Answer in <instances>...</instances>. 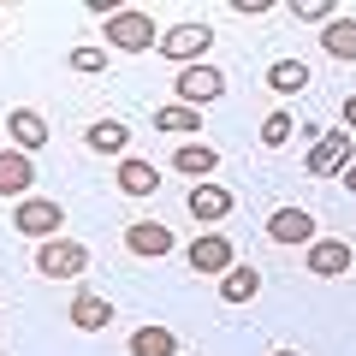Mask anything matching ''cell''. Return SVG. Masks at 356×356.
I'll use <instances>...</instances> for the list:
<instances>
[{"mask_svg": "<svg viewBox=\"0 0 356 356\" xmlns=\"http://www.w3.org/2000/svg\"><path fill=\"white\" fill-rule=\"evenodd\" d=\"M125 250H131V255H149V261H161V255L172 250V232H166L161 220H137V226L125 232Z\"/></svg>", "mask_w": 356, "mask_h": 356, "instance_id": "obj_13", "label": "cell"}, {"mask_svg": "<svg viewBox=\"0 0 356 356\" xmlns=\"http://www.w3.org/2000/svg\"><path fill=\"white\" fill-rule=\"evenodd\" d=\"M154 48H161V60H184V65H196L208 48H214V30H208V24H172L166 36H154Z\"/></svg>", "mask_w": 356, "mask_h": 356, "instance_id": "obj_4", "label": "cell"}, {"mask_svg": "<svg viewBox=\"0 0 356 356\" xmlns=\"http://www.w3.org/2000/svg\"><path fill=\"white\" fill-rule=\"evenodd\" d=\"M107 42H113L119 54H143V48H154V18L149 13H113L107 18Z\"/></svg>", "mask_w": 356, "mask_h": 356, "instance_id": "obj_5", "label": "cell"}, {"mask_svg": "<svg viewBox=\"0 0 356 356\" xmlns=\"http://www.w3.org/2000/svg\"><path fill=\"white\" fill-rule=\"evenodd\" d=\"M344 131H356V95L344 102Z\"/></svg>", "mask_w": 356, "mask_h": 356, "instance_id": "obj_27", "label": "cell"}, {"mask_svg": "<svg viewBox=\"0 0 356 356\" xmlns=\"http://www.w3.org/2000/svg\"><path fill=\"white\" fill-rule=\"evenodd\" d=\"M30 184H36V161L18 154V149H6L0 154V196H24Z\"/></svg>", "mask_w": 356, "mask_h": 356, "instance_id": "obj_15", "label": "cell"}, {"mask_svg": "<svg viewBox=\"0 0 356 356\" xmlns=\"http://www.w3.org/2000/svg\"><path fill=\"white\" fill-rule=\"evenodd\" d=\"M321 48H327L332 60H356V18H332V24H321Z\"/></svg>", "mask_w": 356, "mask_h": 356, "instance_id": "obj_17", "label": "cell"}, {"mask_svg": "<svg viewBox=\"0 0 356 356\" xmlns=\"http://www.w3.org/2000/svg\"><path fill=\"white\" fill-rule=\"evenodd\" d=\"M191 267L196 273H226V267H238V250H232L220 232H202V238L191 243Z\"/></svg>", "mask_w": 356, "mask_h": 356, "instance_id": "obj_10", "label": "cell"}, {"mask_svg": "<svg viewBox=\"0 0 356 356\" xmlns=\"http://www.w3.org/2000/svg\"><path fill=\"white\" fill-rule=\"evenodd\" d=\"M178 350V339L166 327H137L131 332V356H172Z\"/></svg>", "mask_w": 356, "mask_h": 356, "instance_id": "obj_21", "label": "cell"}, {"mask_svg": "<svg viewBox=\"0 0 356 356\" xmlns=\"http://www.w3.org/2000/svg\"><path fill=\"white\" fill-rule=\"evenodd\" d=\"M83 267H89V243H77V238H54V243L36 250V273L42 280H77Z\"/></svg>", "mask_w": 356, "mask_h": 356, "instance_id": "obj_1", "label": "cell"}, {"mask_svg": "<svg viewBox=\"0 0 356 356\" xmlns=\"http://www.w3.org/2000/svg\"><path fill=\"white\" fill-rule=\"evenodd\" d=\"M291 13L303 18V24H332V13H339V6H332V0H297Z\"/></svg>", "mask_w": 356, "mask_h": 356, "instance_id": "obj_24", "label": "cell"}, {"mask_svg": "<svg viewBox=\"0 0 356 356\" xmlns=\"http://www.w3.org/2000/svg\"><path fill=\"white\" fill-rule=\"evenodd\" d=\"M273 356H297V350H273Z\"/></svg>", "mask_w": 356, "mask_h": 356, "instance_id": "obj_28", "label": "cell"}, {"mask_svg": "<svg viewBox=\"0 0 356 356\" xmlns=\"http://www.w3.org/2000/svg\"><path fill=\"white\" fill-rule=\"evenodd\" d=\"M89 149L95 154H125L131 149V125L125 119H95V125H89Z\"/></svg>", "mask_w": 356, "mask_h": 356, "instance_id": "obj_16", "label": "cell"}, {"mask_svg": "<svg viewBox=\"0 0 356 356\" xmlns=\"http://www.w3.org/2000/svg\"><path fill=\"white\" fill-rule=\"evenodd\" d=\"M6 137L18 143V154H36L42 143H48V119H42L36 107H13V113H6Z\"/></svg>", "mask_w": 356, "mask_h": 356, "instance_id": "obj_9", "label": "cell"}, {"mask_svg": "<svg viewBox=\"0 0 356 356\" xmlns=\"http://www.w3.org/2000/svg\"><path fill=\"white\" fill-rule=\"evenodd\" d=\"M102 65H107L102 48H72V72H102Z\"/></svg>", "mask_w": 356, "mask_h": 356, "instance_id": "obj_25", "label": "cell"}, {"mask_svg": "<svg viewBox=\"0 0 356 356\" xmlns=\"http://www.w3.org/2000/svg\"><path fill=\"white\" fill-rule=\"evenodd\" d=\"M303 261H309V273H321V280H339V273H350L356 255L344 250V238H315L303 250Z\"/></svg>", "mask_w": 356, "mask_h": 356, "instance_id": "obj_7", "label": "cell"}, {"mask_svg": "<svg viewBox=\"0 0 356 356\" xmlns=\"http://www.w3.org/2000/svg\"><path fill=\"white\" fill-rule=\"evenodd\" d=\"M255 291H261V273H255V267H226V273H220V297H226V303H250Z\"/></svg>", "mask_w": 356, "mask_h": 356, "instance_id": "obj_18", "label": "cell"}, {"mask_svg": "<svg viewBox=\"0 0 356 356\" xmlns=\"http://www.w3.org/2000/svg\"><path fill=\"white\" fill-rule=\"evenodd\" d=\"M220 95H226V77H220V65H208V60L178 65V102H184V107H196V113H202V107L220 102Z\"/></svg>", "mask_w": 356, "mask_h": 356, "instance_id": "obj_2", "label": "cell"}, {"mask_svg": "<svg viewBox=\"0 0 356 356\" xmlns=\"http://www.w3.org/2000/svg\"><path fill=\"white\" fill-rule=\"evenodd\" d=\"M350 154H356L350 131H327V137H315V149L303 154V166H309V178H339L344 166H350Z\"/></svg>", "mask_w": 356, "mask_h": 356, "instance_id": "obj_3", "label": "cell"}, {"mask_svg": "<svg viewBox=\"0 0 356 356\" xmlns=\"http://www.w3.org/2000/svg\"><path fill=\"white\" fill-rule=\"evenodd\" d=\"M60 220H65V202H48V196H30L13 208V226L24 238H48V232H60Z\"/></svg>", "mask_w": 356, "mask_h": 356, "instance_id": "obj_6", "label": "cell"}, {"mask_svg": "<svg viewBox=\"0 0 356 356\" xmlns=\"http://www.w3.org/2000/svg\"><path fill=\"white\" fill-rule=\"evenodd\" d=\"M154 131H202V113L196 107H161L154 113Z\"/></svg>", "mask_w": 356, "mask_h": 356, "instance_id": "obj_22", "label": "cell"}, {"mask_svg": "<svg viewBox=\"0 0 356 356\" xmlns=\"http://www.w3.org/2000/svg\"><path fill=\"white\" fill-rule=\"evenodd\" d=\"M285 137H291V113L280 107V113H267V119H261V143H267V149H280Z\"/></svg>", "mask_w": 356, "mask_h": 356, "instance_id": "obj_23", "label": "cell"}, {"mask_svg": "<svg viewBox=\"0 0 356 356\" xmlns=\"http://www.w3.org/2000/svg\"><path fill=\"white\" fill-rule=\"evenodd\" d=\"M0 297H6V291H0Z\"/></svg>", "mask_w": 356, "mask_h": 356, "instance_id": "obj_29", "label": "cell"}, {"mask_svg": "<svg viewBox=\"0 0 356 356\" xmlns=\"http://www.w3.org/2000/svg\"><path fill=\"white\" fill-rule=\"evenodd\" d=\"M267 238L273 243H315V214H309V208H280V214L267 220Z\"/></svg>", "mask_w": 356, "mask_h": 356, "instance_id": "obj_8", "label": "cell"}, {"mask_svg": "<svg viewBox=\"0 0 356 356\" xmlns=\"http://www.w3.org/2000/svg\"><path fill=\"white\" fill-rule=\"evenodd\" d=\"M172 166H178V172H191V178H208L220 166V154L208 149V143H184V149L172 154Z\"/></svg>", "mask_w": 356, "mask_h": 356, "instance_id": "obj_20", "label": "cell"}, {"mask_svg": "<svg viewBox=\"0 0 356 356\" xmlns=\"http://www.w3.org/2000/svg\"><path fill=\"white\" fill-rule=\"evenodd\" d=\"M184 208H191L202 226H214V220H226V214H232V191H220V184H196V191L184 196Z\"/></svg>", "mask_w": 356, "mask_h": 356, "instance_id": "obj_14", "label": "cell"}, {"mask_svg": "<svg viewBox=\"0 0 356 356\" xmlns=\"http://www.w3.org/2000/svg\"><path fill=\"white\" fill-rule=\"evenodd\" d=\"M72 327H77V332H102V327H113V297H102V291H77V297H72Z\"/></svg>", "mask_w": 356, "mask_h": 356, "instance_id": "obj_11", "label": "cell"}, {"mask_svg": "<svg viewBox=\"0 0 356 356\" xmlns=\"http://www.w3.org/2000/svg\"><path fill=\"white\" fill-rule=\"evenodd\" d=\"M119 191L125 196H154L161 191V166L143 161V154H125V161H119Z\"/></svg>", "mask_w": 356, "mask_h": 356, "instance_id": "obj_12", "label": "cell"}, {"mask_svg": "<svg viewBox=\"0 0 356 356\" xmlns=\"http://www.w3.org/2000/svg\"><path fill=\"white\" fill-rule=\"evenodd\" d=\"M267 83L280 89V95H303L309 89V65L303 60H273L267 65Z\"/></svg>", "mask_w": 356, "mask_h": 356, "instance_id": "obj_19", "label": "cell"}, {"mask_svg": "<svg viewBox=\"0 0 356 356\" xmlns=\"http://www.w3.org/2000/svg\"><path fill=\"white\" fill-rule=\"evenodd\" d=\"M339 178H344V191H350V196H356V161H350V166H344V172H339Z\"/></svg>", "mask_w": 356, "mask_h": 356, "instance_id": "obj_26", "label": "cell"}]
</instances>
